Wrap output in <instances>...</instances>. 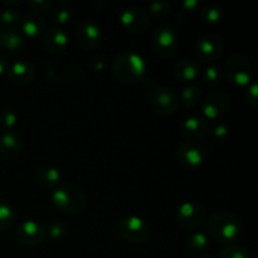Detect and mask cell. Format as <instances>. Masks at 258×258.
<instances>
[{
    "label": "cell",
    "mask_w": 258,
    "mask_h": 258,
    "mask_svg": "<svg viewBox=\"0 0 258 258\" xmlns=\"http://www.w3.org/2000/svg\"><path fill=\"white\" fill-rule=\"evenodd\" d=\"M208 233L219 243H233L241 236L239 219L229 211L216 212L208 221Z\"/></svg>",
    "instance_id": "obj_1"
},
{
    "label": "cell",
    "mask_w": 258,
    "mask_h": 258,
    "mask_svg": "<svg viewBox=\"0 0 258 258\" xmlns=\"http://www.w3.org/2000/svg\"><path fill=\"white\" fill-rule=\"evenodd\" d=\"M113 75L120 82L134 83L140 80L146 71V63L139 53L123 50L113 62Z\"/></svg>",
    "instance_id": "obj_2"
},
{
    "label": "cell",
    "mask_w": 258,
    "mask_h": 258,
    "mask_svg": "<svg viewBox=\"0 0 258 258\" xmlns=\"http://www.w3.org/2000/svg\"><path fill=\"white\" fill-rule=\"evenodd\" d=\"M52 203L57 211L64 214L80 213L86 206V196L76 184L67 183L57 186L52 193Z\"/></svg>",
    "instance_id": "obj_3"
},
{
    "label": "cell",
    "mask_w": 258,
    "mask_h": 258,
    "mask_svg": "<svg viewBox=\"0 0 258 258\" xmlns=\"http://www.w3.org/2000/svg\"><path fill=\"white\" fill-rule=\"evenodd\" d=\"M117 233L125 241L131 243H145L150 236L149 224L141 217L128 216L117 223Z\"/></svg>",
    "instance_id": "obj_4"
},
{
    "label": "cell",
    "mask_w": 258,
    "mask_h": 258,
    "mask_svg": "<svg viewBox=\"0 0 258 258\" xmlns=\"http://www.w3.org/2000/svg\"><path fill=\"white\" fill-rule=\"evenodd\" d=\"M149 105L158 115H173L180 106L178 95L171 88L155 87L149 93Z\"/></svg>",
    "instance_id": "obj_5"
},
{
    "label": "cell",
    "mask_w": 258,
    "mask_h": 258,
    "mask_svg": "<svg viewBox=\"0 0 258 258\" xmlns=\"http://www.w3.org/2000/svg\"><path fill=\"white\" fill-rule=\"evenodd\" d=\"M226 76L231 83L243 87L251 83L253 70H252L251 63L244 55L233 54L227 62Z\"/></svg>",
    "instance_id": "obj_6"
},
{
    "label": "cell",
    "mask_w": 258,
    "mask_h": 258,
    "mask_svg": "<svg viewBox=\"0 0 258 258\" xmlns=\"http://www.w3.org/2000/svg\"><path fill=\"white\" fill-rule=\"evenodd\" d=\"M176 221L180 227L193 231L206 222V211L197 202H183L176 209Z\"/></svg>",
    "instance_id": "obj_7"
},
{
    "label": "cell",
    "mask_w": 258,
    "mask_h": 258,
    "mask_svg": "<svg viewBox=\"0 0 258 258\" xmlns=\"http://www.w3.org/2000/svg\"><path fill=\"white\" fill-rule=\"evenodd\" d=\"M153 48L161 58H170L178 50V35L171 28H159L153 34Z\"/></svg>",
    "instance_id": "obj_8"
},
{
    "label": "cell",
    "mask_w": 258,
    "mask_h": 258,
    "mask_svg": "<svg viewBox=\"0 0 258 258\" xmlns=\"http://www.w3.org/2000/svg\"><path fill=\"white\" fill-rule=\"evenodd\" d=\"M47 237L45 229L35 221H24L18 224L15 231V238L20 244L28 247H35L43 243Z\"/></svg>",
    "instance_id": "obj_9"
},
{
    "label": "cell",
    "mask_w": 258,
    "mask_h": 258,
    "mask_svg": "<svg viewBox=\"0 0 258 258\" xmlns=\"http://www.w3.org/2000/svg\"><path fill=\"white\" fill-rule=\"evenodd\" d=\"M207 158L206 149L198 143L186 141L176 149V159L184 168L194 169L201 166Z\"/></svg>",
    "instance_id": "obj_10"
},
{
    "label": "cell",
    "mask_w": 258,
    "mask_h": 258,
    "mask_svg": "<svg viewBox=\"0 0 258 258\" xmlns=\"http://www.w3.org/2000/svg\"><path fill=\"white\" fill-rule=\"evenodd\" d=\"M229 106V96L224 91H213L202 103V111L206 120L216 121L226 113Z\"/></svg>",
    "instance_id": "obj_11"
},
{
    "label": "cell",
    "mask_w": 258,
    "mask_h": 258,
    "mask_svg": "<svg viewBox=\"0 0 258 258\" xmlns=\"http://www.w3.org/2000/svg\"><path fill=\"white\" fill-rule=\"evenodd\" d=\"M224 42L217 34H204L196 44V53L198 58L204 62H213L223 53Z\"/></svg>",
    "instance_id": "obj_12"
},
{
    "label": "cell",
    "mask_w": 258,
    "mask_h": 258,
    "mask_svg": "<svg viewBox=\"0 0 258 258\" xmlns=\"http://www.w3.org/2000/svg\"><path fill=\"white\" fill-rule=\"evenodd\" d=\"M76 39L85 49H95L101 40L100 27L91 19L80 20L76 25Z\"/></svg>",
    "instance_id": "obj_13"
},
{
    "label": "cell",
    "mask_w": 258,
    "mask_h": 258,
    "mask_svg": "<svg viewBox=\"0 0 258 258\" xmlns=\"http://www.w3.org/2000/svg\"><path fill=\"white\" fill-rule=\"evenodd\" d=\"M120 23L128 33H143L149 25V15L140 7L126 8L120 15Z\"/></svg>",
    "instance_id": "obj_14"
},
{
    "label": "cell",
    "mask_w": 258,
    "mask_h": 258,
    "mask_svg": "<svg viewBox=\"0 0 258 258\" xmlns=\"http://www.w3.org/2000/svg\"><path fill=\"white\" fill-rule=\"evenodd\" d=\"M43 45L53 54L64 52L68 45V34L62 27H52L43 33Z\"/></svg>",
    "instance_id": "obj_15"
},
{
    "label": "cell",
    "mask_w": 258,
    "mask_h": 258,
    "mask_svg": "<svg viewBox=\"0 0 258 258\" xmlns=\"http://www.w3.org/2000/svg\"><path fill=\"white\" fill-rule=\"evenodd\" d=\"M7 76L13 85L27 86L34 80L35 71L27 60H17L8 68Z\"/></svg>",
    "instance_id": "obj_16"
},
{
    "label": "cell",
    "mask_w": 258,
    "mask_h": 258,
    "mask_svg": "<svg viewBox=\"0 0 258 258\" xmlns=\"http://www.w3.org/2000/svg\"><path fill=\"white\" fill-rule=\"evenodd\" d=\"M23 146L22 138L17 131H4L0 135V158L13 159L20 153Z\"/></svg>",
    "instance_id": "obj_17"
},
{
    "label": "cell",
    "mask_w": 258,
    "mask_h": 258,
    "mask_svg": "<svg viewBox=\"0 0 258 258\" xmlns=\"http://www.w3.org/2000/svg\"><path fill=\"white\" fill-rule=\"evenodd\" d=\"M20 28H22L23 34L27 35L28 38H35L43 35L47 27H45V20L38 13L30 12L22 18L20 22Z\"/></svg>",
    "instance_id": "obj_18"
},
{
    "label": "cell",
    "mask_w": 258,
    "mask_h": 258,
    "mask_svg": "<svg viewBox=\"0 0 258 258\" xmlns=\"http://www.w3.org/2000/svg\"><path fill=\"white\" fill-rule=\"evenodd\" d=\"M208 133V122L201 116H190L183 123V134L188 140L196 143Z\"/></svg>",
    "instance_id": "obj_19"
},
{
    "label": "cell",
    "mask_w": 258,
    "mask_h": 258,
    "mask_svg": "<svg viewBox=\"0 0 258 258\" xmlns=\"http://www.w3.org/2000/svg\"><path fill=\"white\" fill-rule=\"evenodd\" d=\"M199 73H201V66L198 60L193 58H184L179 60L174 71L175 77L181 82H193L198 78Z\"/></svg>",
    "instance_id": "obj_20"
},
{
    "label": "cell",
    "mask_w": 258,
    "mask_h": 258,
    "mask_svg": "<svg viewBox=\"0 0 258 258\" xmlns=\"http://www.w3.org/2000/svg\"><path fill=\"white\" fill-rule=\"evenodd\" d=\"M60 171L59 169L52 165H43L37 171V181L42 188L52 189L58 185L60 181Z\"/></svg>",
    "instance_id": "obj_21"
},
{
    "label": "cell",
    "mask_w": 258,
    "mask_h": 258,
    "mask_svg": "<svg viewBox=\"0 0 258 258\" xmlns=\"http://www.w3.org/2000/svg\"><path fill=\"white\" fill-rule=\"evenodd\" d=\"M24 44V38L17 30H0V49L17 52Z\"/></svg>",
    "instance_id": "obj_22"
},
{
    "label": "cell",
    "mask_w": 258,
    "mask_h": 258,
    "mask_svg": "<svg viewBox=\"0 0 258 258\" xmlns=\"http://www.w3.org/2000/svg\"><path fill=\"white\" fill-rule=\"evenodd\" d=\"M186 247L191 254H198V256L204 254L209 248L208 236L204 232H194L186 239Z\"/></svg>",
    "instance_id": "obj_23"
},
{
    "label": "cell",
    "mask_w": 258,
    "mask_h": 258,
    "mask_svg": "<svg viewBox=\"0 0 258 258\" xmlns=\"http://www.w3.org/2000/svg\"><path fill=\"white\" fill-rule=\"evenodd\" d=\"M201 98H202L201 86L190 83V85L185 86V87L181 90L179 101H180V103H183L185 107H193V106L198 105V103L201 102Z\"/></svg>",
    "instance_id": "obj_24"
},
{
    "label": "cell",
    "mask_w": 258,
    "mask_h": 258,
    "mask_svg": "<svg viewBox=\"0 0 258 258\" xmlns=\"http://www.w3.org/2000/svg\"><path fill=\"white\" fill-rule=\"evenodd\" d=\"M15 221V214L8 202L0 201V231L9 229Z\"/></svg>",
    "instance_id": "obj_25"
},
{
    "label": "cell",
    "mask_w": 258,
    "mask_h": 258,
    "mask_svg": "<svg viewBox=\"0 0 258 258\" xmlns=\"http://www.w3.org/2000/svg\"><path fill=\"white\" fill-rule=\"evenodd\" d=\"M20 22H22V17L14 9H5L0 14V23L4 29L15 30V27H18Z\"/></svg>",
    "instance_id": "obj_26"
},
{
    "label": "cell",
    "mask_w": 258,
    "mask_h": 258,
    "mask_svg": "<svg viewBox=\"0 0 258 258\" xmlns=\"http://www.w3.org/2000/svg\"><path fill=\"white\" fill-rule=\"evenodd\" d=\"M222 10L217 5H207L201 12V20L204 24H216L221 20Z\"/></svg>",
    "instance_id": "obj_27"
},
{
    "label": "cell",
    "mask_w": 258,
    "mask_h": 258,
    "mask_svg": "<svg viewBox=\"0 0 258 258\" xmlns=\"http://www.w3.org/2000/svg\"><path fill=\"white\" fill-rule=\"evenodd\" d=\"M18 122V115L13 108L4 107L0 110V127L12 131Z\"/></svg>",
    "instance_id": "obj_28"
},
{
    "label": "cell",
    "mask_w": 258,
    "mask_h": 258,
    "mask_svg": "<svg viewBox=\"0 0 258 258\" xmlns=\"http://www.w3.org/2000/svg\"><path fill=\"white\" fill-rule=\"evenodd\" d=\"M45 233H48L49 238L53 241H60L67 236L68 226L63 221H53L49 223Z\"/></svg>",
    "instance_id": "obj_29"
},
{
    "label": "cell",
    "mask_w": 258,
    "mask_h": 258,
    "mask_svg": "<svg viewBox=\"0 0 258 258\" xmlns=\"http://www.w3.org/2000/svg\"><path fill=\"white\" fill-rule=\"evenodd\" d=\"M53 18L58 24H67L72 18V8L68 2H60L53 13Z\"/></svg>",
    "instance_id": "obj_30"
},
{
    "label": "cell",
    "mask_w": 258,
    "mask_h": 258,
    "mask_svg": "<svg viewBox=\"0 0 258 258\" xmlns=\"http://www.w3.org/2000/svg\"><path fill=\"white\" fill-rule=\"evenodd\" d=\"M218 258H249V254L243 247L228 246L219 252Z\"/></svg>",
    "instance_id": "obj_31"
},
{
    "label": "cell",
    "mask_w": 258,
    "mask_h": 258,
    "mask_svg": "<svg viewBox=\"0 0 258 258\" xmlns=\"http://www.w3.org/2000/svg\"><path fill=\"white\" fill-rule=\"evenodd\" d=\"M222 70L219 66L217 64H208L204 70V80L211 85H217L222 81Z\"/></svg>",
    "instance_id": "obj_32"
},
{
    "label": "cell",
    "mask_w": 258,
    "mask_h": 258,
    "mask_svg": "<svg viewBox=\"0 0 258 258\" xmlns=\"http://www.w3.org/2000/svg\"><path fill=\"white\" fill-rule=\"evenodd\" d=\"M211 136L216 143H224L229 136V127L226 123L218 122L211 130Z\"/></svg>",
    "instance_id": "obj_33"
},
{
    "label": "cell",
    "mask_w": 258,
    "mask_h": 258,
    "mask_svg": "<svg viewBox=\"0 0 258 258\" xmlns=\"http://www.w3.org/2000/svg\"><path fill=\"white\" fill-rule=\"evenodd\" d=\"M149 12L156 18H163L170 12V4L166 2H154L149 7Z\"/></svg>",
    "instance_id": "obj_34"
},
{
    "label": "cell",
    "mask_w": 258,
    "mask_h": 258,
    "mask_svg": "<svg viewBox=\"0 0 258 258\" xmlns=\"http://www.w3.org/2000/svg\"><path fill=\"white\" fill-rule=\"evenodd\" d=\"M106 64H107V57L106 55H96L88 60V66L92 71L100 72V71L105 70Z\"/></svg>",
    "instance_id": "obj_35"
},
{
    "label": "cell",
    "mask_w": 258,
    "mask_h": 258,
    "mask_svg": "<svg viewBox=\"0 0 258 258\" xmlns=\"http://www.w3.org/2000/svg\"><path fill=\"white\" fill-rule=\"evenodd\" d=\"M52 4V0H33V2L29 3L30 8L34 10V13H38V14L49 10Z\"/></svg>",
    "instance_id": "obj_36"
},
{
    "label": "cell",
    "mask_w": 258,
    "mask_h": 258,
    "mask_svg": "<svg viewBox=\"0 0 258 258\" xmlns=\"http://www.w3.org/2000/svg\"><path fill=\"white\" fill-rule=\"evenodd\" d=\"M246 100L249 105H252L253 107H256L258 105V86L257 83H252L251 86H248L246 91Z\"/></svg>",
    "instance_id": "obj_37"
},
{
    "label": "cell",
    "mask_w": 258,
    "mask_h": 258,
    "mask_svg": "<svg viewBox=\"0 0 258 258\" xmlns=\"http://www.w3.org/2000/svg\"><path fill=\"white\" fill-rule=\"evenodd\" d=\"M199 5V2L197 0H184L183 8L184 10H194Z\"/></svg>",
    "instance_id": "obj_38"
},
{
    "label": "cell",
    "mask_w": 258,
    "mask_h": 258,
    "mask_svg": "<svg viewBox=\"0 0 258 258\" xmlns=\"http://www.w3.org/2000/svg\"><path fill=\"white\" fill-rule=\"evenodd\" d=\"M8 68H9V66H8V60L5 59L4 57L0 55V76L5 75V73L8 72Z\"/></svg>",
    "instance_id": "obj_39"
},
{
    "label": "cell",
    "mask_w": 258,
    "mask_h": 258,
    "mask_svg": "<svg viewBox=\"0 0 258 258\" xmlns=\"http://www.w3.org/2000/svg\"><path fill=\"white\" fill-rule=\"evenodd\" d=\"M198 258H213V257L209 256V254H206V253H204V254H201V256H199Z\"/></svg>",
    "instance_id": "obj_40"
}]
</instances>
